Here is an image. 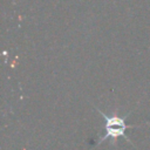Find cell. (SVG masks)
I'll list each match as a JSON object with an SVG mask.
<instances>
[{
	"label": "cell",
	"mask_w": 150,
	"mask_h": 150,
	"mask_svg": "<svg viewBox=\"0 0 150 150\" xmlns=\"http://www.w3.org/2000/svg\"><path fill=\"white\" fill-rule=\"evenodd\" d=\"M98 112L104 118V135L98 138L97 144L107 141L108 138L117 139L118 137H123L129 143H131V141L125 135V130L127 129H131V128L141 127V124H137V125L136 124H127L125 123V118L128 117V115H125V116H116V115L108 116V115L103 114L101 110H98Z\"/></svg>",
	"instance_id": "obj_1"
}]
</instances>
